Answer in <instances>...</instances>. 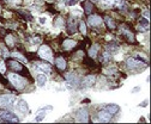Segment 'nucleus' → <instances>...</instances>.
<instances>
[{"label": "nucleus", "instance_id": "f3484780", "mask_svg": "<svg viewBox=\"0 0 151 124\" xmlns=\"http://www.w3.org/2000/svg\"><path fill=\"white\" fill-rule=\"evenodd\" d=\"M9 64H10V67H11V69H13V70H22L23 69V66L19 63V62H17V61H10L9 62Z\"/></svg>", "mask_w": 151, "mask_h": 124}, {"label": "nucleus", "instance_id": "f8f14e48", "mask_svg": "<svg viewBox=\"0 0 151 124\" xmlns=\"http://www.w3.org/2000/svg\"><path fill=\"white\" fill-rule=\"evenodd\" d=\"M36 81H37V85H39L40 87H43L47 82V77L43 73H39L36 77Z\"/></svg>", "mask_w": 151, "mask_h": 124}, {"label": "nucleus", "instance_id": "f257e3e1", "mask_svg": "<svg viewBox=\"0 0 151 124\" xmlns=\"http://www.w3.org/2000/svg\"><path fill=\"white\" fill-rule=\"evenodd\" d=\"M9 79L11 81V84L17 88V90H23V88L25 87V85H27V80L23 77L14 74V73H11L9 75Z\"/></svg>", "mask_w": 151, "mask_h": 124}, {"label": "nucleus", "instance_id": "0eeeda50", "mask_svg": "<svg viewBox=\"0 0 151 124\" xmlns=\"http://www.w3.org/2000/svg\"><path fill=\"white\" fill-rule=\"evenodd\" d=\"M13 97L12 96H0V108H6L9 106L12 101H13Z\"/></svg>", "mask_w": 151, "mask_h": 124}, {"label": "nucleus", "instance_id": "20e7f679", "mask_svg": "<svg viewBox=\"0 0 151 124\" xmlns=\"http://www.w3.org/2000/svg\"><path fill=\"white\" fill-rule=\"evenodd\" d=\"M16 110H17V112H19V113H27L28 110H29V106H28L27 101L23 100V99H19L18 103L16 104Z\"/></svg>", "mask_w": 151, "mask_h": 124}, {"label": "nucleus", "instance_id": "6e6552de", "mask_svg": "<svg viewBox=\"0 0 151 124\" xmlns=\"http://www.w3.org/2000/svg\"><path fill=\"white\" fill-rule=\"evenodd\" d=\"M35 68L39 70V72L45 73V74H49V73H50V70H52L50 66L47 64V63H36V67H35Z\"/></svg>", "mask_w": 151, "mask_h": 124}, {"label": "nucleus", "instance_id": "4be33fe9", "mask_svg": "<svg viewBox=\"0 0 151 124\" xmlns=\"http://www.w3.org/2000/svg\"><path fill=\"white\" fill-rule=\"evenodd\" d=\"M0 54L3 55V57H9V56H10V52H9L7 48H6L3 43L0 44Z\"/></svg>", "mask_w": 151, "mask_h": 124}, {"label": "nucleus", "instance_id": "a878e982", "mask_svg": "<svg viewBox=\"0 0 151 124\" xmlns=\"http://www.w3.org/2000/svg\"><path fill=\"white\" fill-rule=\"evenodd\" d=\"M79 30H81V32L83 35L86 33V25H85V23L83 21H79Z\"/></svg>", "mask_w": 151, "mask_h": 124}, {"label": "nucleus", "instance_id": "58836bf2", "mask_svg": "<svg viewBox=\"0 0 151 124\" xmlns=\"http://www.w3.org/2000/svg\"><path fill=\"white\" fill-rule=\"evenodd\" d=\"M139 90H140L139 87H137V88H133V92H136V91H139Z\"/></svg>", "mask_w": 151, "mask_h": 124}, {"label": "nucleus", "instance_id": "c85d7f7f", "mask_svg": "<svg viewBox=\"0 0 151 124\" xmlns=\"http://www.w3.org/2000/svg\"><path fill=\"white\" fill-rule=\"evenodd\" d=\"M6 42H7V44H9V45H11V47L14 44L13 38H12V36H10V35H9V36H6Z\"/></svg>", "mask_w": 151, "mask_h": 124}, {"label": "nucleus", "instance_id": "bb28decb", "mask_svg": "<svg viewBox=\"0 0 151 124\" xmlns=\"http://www.w3.org/2000/svg\"><path fill=\"white\" fill-rule=\"evenodd\" d=\"M108 49L110 50V51H116L118 49H119V47H118V44L116 43H110V44H108Z\"/></svg>", "mask_w": 151, "mask_h": 124}, {"label": "nucleus", "instance_id": "393cba45", "mask_svg": "<svg viewBox=\"0 0 151 124\" xmlns=\"http://www.w3.org/2000/svg\"><path fill=\"white\" fill-rule=\"evenodd\" d=\"M12 57H14V59H17V60L22 61L23 63H27V59H25L23 55H21L19 52H12Z\"/></svg>", "mask_w": 151, "mask_h": 124}, {"label": "nucleus", "instance_id": "f704fd0d", "mask_svg": "<svg viewBox=\"0 0 151 124\" xmlns=\"http://www.w3.org/2000/svg\"><path fill=\"white\" fill-rule=\"evenodd\" d=\"M143 14H144V17H145L146 19H147L149 17H150V13H149V11H147V10H146V11H144V12H143Z\"/></svg>", "mask_w": 151, "mask_h": 124}, {"label": "nucleus", "instance_id": "423d86ee", "mask_svg": "<svg viewBox=\"0 0 151 124\" xmlns=\"http://www.w3.org/2000/svg\"><path fill=\"white\" fill-rule=\"evenodd\" d=\"M97 118H99V120H100L101 123H108V122L111 119V115L104 109V110H102V111L99 112Z\"/></svg>", "mask_w": 151, "mask_h": 124}, {"label": "nucleus", "instance_id": "7ed1b4c3", "mask_svg": "<svg viewBox=\"0 0 151 124\" xmlns=\"http://www.w3.org/2000/svg\"><path fill=\"white\" fill-rule=\"evenodd\" d=\"M0 118L6 122H14V123H18V120H19L17 116H14V113L9 111H0Z\"/></svg>", "mask_w": 151, "mask_h": 124}, {"label": "nucleus", "instance_id": "b1692460", "mask_svg": "<svg viewBox=\"0 0 151 124\" xmlns=\"http://www.w3.org/2000/svg\"><path fill=\"white\" fill-rule=\"evenodd\" d=\"M104 22H106V24H107V26H108L109 29H115V23L111 21L110 17H106V18H104Z\"/></svg>", "mask_w": 151, "mask_h": 124}, {"label": "nucleus", "instance_id": "9d476101", "mask_svg": "<svg viewBox=\"0 0 151 124\" xmlns=\"http://www.w3.org/2000/svg\"><path fill=\"white\" fill-rule=\"evenodd\" d=\"M127 66H128V68H138V67L143 66V62L134 57H131L127 60Z\"/></svg>", "mask_w": 151, "mask_h": 124}, {"label": "nucleus", "instance_id": "aec40b11", "mask_svg": "<svg viewBox=\"0 0 151 124\" xmlns=\"http://www.w3.org/2000/svg\"><path fill=\"white\" fill-rule=\"evenodd\" d=\"M74 45H76V42L73 41V40H66L64 43H63V47L65 48V49H72V48H74Z\"/></svg>", "mask_w": 151, "mask_h": 124}, {"label": "nucleus", "instance_id": "dca6fc26", "mask_svg": "<svg viewBox=\"0 0 151 124\" xmlns=\"http://www.w3.org/2000/svg\"><path fill=\"white\" fill-rule=\"evenodd\" d=\"M106 110L113 116V115H115L118 111H119V108H118V105H114V104H110V105H107L106 106Z\"/></svg>", "mask_w": 151, "mask_h": 124}, {"label": "nucleus", "instance_id": "4468645a", "mask_svg": "<svg viewBox=\"0 0 151 124\" xmlns=\"http://www.w3.org/2000/svg\"><path fill=\"white\" fill-rule=\"evenodd\" d=\"M55 64H56V67H58L60 70H64L66 68V61H65L64 57H60V56L55 60Z\"/></svg>", "mask_w": 151, "mask_h": 124}, {"label": "nucleus", "instance_id": "2f4dec72", "mask_svg": "<svg viewBox=\"0 0 151 124\" xmlns=\"http://www.w3.org/2000/svg\"><path fill=\"white\" fill-rule=\"evenodd\" d=\"M124 32H125L126 36H128V40H129V41H133V35H132L129 31H124Z\"/></svg>", "mask_w": 151, "mask_h": 124}, {"label": "nucleus", "instance_id": "1a4fd4ad", "mask_svg": "<svg viewBox=\"0 0 151 124\" xmlns=\"http://www.w3.org/2000/svg\"><path fill=\"white\" fill-rule=\"evenodd\" d=\"M88 23L91 26H99L102 23V18L100 16H90L88 18Z\"/></svg>", "mask_w": 151, "mask_h": 124}, {"label": "nucleus", "instance_id": "cd10ccee", "mask_svg": "<svg viewBox=\"0 0 151 124\" xmlns=\"http://www.w3.org/2000/svg\"><path fill=\"white\" fill-rule=\"evenodd\" d=\"M55 26H56V28H63V26H64V21H63L61 17L56 19V22H55Z\"/></svg>", "mask_w": 151, "mask_h": 124}, {"label": "nucleus", "instance_id": "7c9ffc66", "mask_svg": "<svg viewBox=\"0 0 151 124\" xmlns=\"http://www.w3.org/2000/svg\"><path fill=\"white\" fill-rule=\"evenodd\" d=\"M6 72V67H5V63L3 61H0V73H5Z\"/></svg>", "mask_w": 151, "mask_h": 124}, {"label": "nucleus", "instance_id": "72a5a7b5", "mask_svg": "<svg viewBox=\"0 0 151 124\" xmlns=\"http://www.w3.org/2000/svg\"><path fill=\"white\" fill-rule=\"evenodd\" d=\"M39 22H40V24H46V22H47L46 17H41V18H39Z\"/></svg>", "mask_w": 151, "mask_h": 124}, {"label": "nucleus", "instance_id": "4c0bfd02", "mask_svg": "<svg viewBox=\"0 0 151 124\" xmlns=\"http://www.w3.org/2000/svg\"><path fill=\"white\" fill-rule=\"evenodd\" d=\"M146 105H147V101H143L142 103V106H146Z\"/></svg>", "mask_w": 151, "mask_h": 124}, {"label": "nucleus", "instance_id": "a211bd4d", "mask_svg": "<svg viewBox=\"0 0 151 124\" xmlns=\"http://www.w3.org/2000/svg\"><path fill=\"white\" fill-rule=\"evenodd\" d=\"M99 45L97 44H95V45H92L90 49H89V55H90V57H96V55H97V52H99Z\"/></svg>", "mask_w": 151, "mask_h": 124}, {"label": "nucleus", "instance_id": "ddd939ff", "mask_svg": "<svg viewBox=\"0 0 151 124\" xmlns=\"http://www.w3.org/2000/svg\"><path fill=\"white\" fill-rule=\"evenodd\" d=\"M95 81H96V77L95 75H89V77L84 78L83 85L86 86V87H89V86H92L93 84H95Z\"/></svg>", "mask_w": 151, "mask_h": 124}, {"label": "nucleus", "instance_id": "9b49d317", "mask_svg": "<svg viewBox=\"0 0 151 124\" xmlns=\"http://www.w3.org/2000/svg\"><path fill=\"white\" fill-rule=\"evenodd\" d=\"M66 80L70 82L71 86H76V85L78 84V77L74 73H68V74L66 75Z\"/></svg>", "mask_w": 151, "mask_h": 124}, {"label": "nucleus", "instance_id": "6ab92c4d", "mask_svg": "<svg viewBox=\"0 0 151 124\" xmlns=\"http://www.w3.org/2000/svg\"><path fill=\"white\" fill-rule=\"evenodd\" d=\"M102 1L107 6H118V5H120L121 0H102Z\"/></svg>", "mask_w": 151, "mask_h": 124}, {"label": "nucleus", "instance_id": "5701e85b", "mask_svg": "<svg viewBox=\"0 0 151 124\" xmlns=\"http://www.w3.org/2000/svg\"><path fill=\"white\" fill-rule=\"evenodd\" d=\"M84 11L86 14H90L92 12V3L90 1H85L84 3Z\"/></svg>", "mask_w": 151, "mask_h": 124}, {"label": "nucleus", "instance_id": "473e14b6", "mask_svg": "<svg viewBox=\"0 0 151 124\" xmlns=\"http://www.w3.org/2000/svg\"><path fill=\"white\" fill-rule=\"evenodd\" d=\"M32 43H35V44H39V43H41V37L36 36L35 38H32Z\"/></svg>", "mask_w": 151, "mask_h": 124}, {"label": "nucleus", "instance_id": "412c9836", "mask_svg": "<svg viewBox=\"0 0 151 124\" xmlns=\"http://www.w3.org/2000/svg\"><path fill=\"white\" fill-rule=\"evenodd\" d=\"M76 31H77V29H76L74 19L71 18V19H68V32H70V33H74Z\"/></svg>", "mask_w": 151, "mask_h": 124}, {"label": "nucleus", "instance_id": "e433bc0d", "mask_svg": "<svg viewBox=\"0 0 151 124\" xmlns=\"http://www.w3.org/2000/svg\"><path fill=\"white\" fill-rule=\"evenodd\" d=\"M66 3H67L68 5H73V4L76 3V0H66Z\"/></svg>", "mask_w": 151, "mask_h": 124}, {"label": "nucleus", "instance_id": "2eb2a0df", "mask_svg": "<svg viewBox=\"0 0 151 124\" xmlns=\"http://www.w3.org/2000/svg\"><path fill=\"white\" fill-rule=\"evenodd\" d=\"M53 108H52V106H46V108H43L40 112H39V115H37V117H36V122H41L43 118H45V116H46V110H52Z\"/></svg>", "mask_w": 151, "mask_h": 124}, {"label": "nucleus", "instance_id": "c9c22d12", "mask_svg": "<svg viewBox=\"0 0 151 124\" xmlns=\"http://www.w3.org/2000/svg\"><path fill=\"white\" fill-rule=\"evenodd\" d=\"M103 56H104V57H103V60H104V61L109 60V52H108V54H107V52H104V54H103Z\"/></svg>", "mask_w": 151, "mask_h": 124}, {"label": "nucleus", "instance_id": "f03ea898", "mask_svg": "<svg viewBox=\"0 0 151 124\" xmlns=\"http://www.w3.org/2000/svg\"><path fill=\"white\" fill-rule=\"evenodd\" d=\"M39 55L41 59L46 60V61H52L53 60V51L48 45H42L39 49Z\"/></svg>", "mask_w": 151, "mask_h": 124}, {"label": "nucleus", "instance_id": "c756f323", "mask_svg": "<svg viewBox=\"0 0 151 124\" xmlns=\"http://www.w3.org/2000/svg\"><path fill=\"white\" fill-rule=\"evenodd\" d=\"M139 23H140V25H142V26H144V28H147V26H149V22H147V19H146V18L140 19V22H139Z\"/></svg>", "mask_w": 151, "mask_h": 124}, {"label": "nucleus", "instance_id": "39448f33", "mask_svg": "<svg viewBox=\"0 0 151 124\" xmlns=\"http://www.w3.org/2000/svg\"><path fill=\"white\" fill-rule=\"evenodd\" d=\"M77 120L81 123H88L89 122V112L86 109H81L77 113Z\"/></svg>", "mask_w": 151, "mask_h": 124}]
</instances>
